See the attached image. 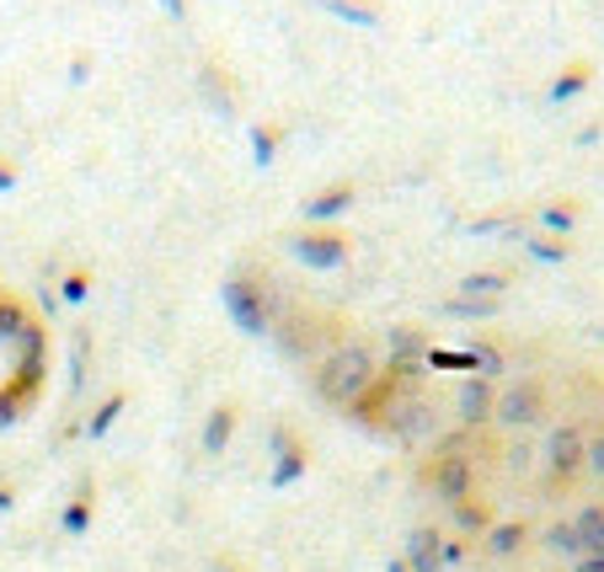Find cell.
I'll return each instance as SVG.
<instances>
[{
  "instance_id": "1",
  "label": "cell",
  "mask_w": 604,
  "mask_h": 572,
  "mask_svg": "<svg viewBox=\"0 0 604 572\" xmlns=\"http://www.w3.org/2000/svg\"><path fill=\"white\" fill-rule=\"evenodd\" d=\"M428 572H604V380L556 354L477 375L418 460Z\"/></svg>"
},
{
  "instance_id": "2",
  "label": "cell",
  "mask_w": 604,
  "mask_h": 572,
  "mask_svg": "<svg viewBox=\"0 0 604 572\" xmlns=\"http://www.w3.org/2000/svg\"><path fill=\"white\" fill-rule=\"evenodd\" d=\"M43 354H49V337L38 327L32 305L0 284V412H17L38 391Z\"/></svg>"
}]
</instances>
